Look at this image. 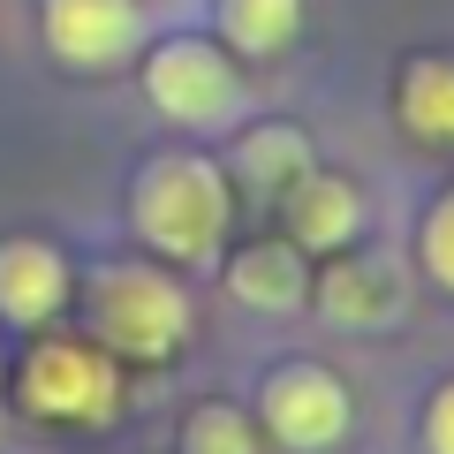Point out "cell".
<instances>
[{
    "label": "cell",
    "mask_w": 454,
    "mask_h": 454,
    "mask_svg": "<svg viewBox=\"0 0 454 454\" xmlns=\"http://www.w3.org/2000/svg\"><path fill=\"white\" fill-rule=\"evenodd\" d=\"M303 31V0H220V38L243 61H273Z\"/></svg>",
    "instance_id": "13"
},
{
    "label": "cell",
    "mask_w": 454,
    "mask_h": 454,
    "mask_svg": "<svg viewBox=\"0 0 454 454\" xmlns=\"http://www.w3.org/2000/svg\"><path fill=\"white\" fill-rule=\"evenodd\" d=\"M273 205H280V220H288L280 235H288L295 250H325V258H333V250H348L364 235V190L348 175H333V167H303Z\"/></svg>",
    "instance_id": "8"
},
{
    "label": "cell",
    "mask_w": 454,
    "mask_h": 454,
    "mask_svg": "<svg viewBox=\"0 0 454 454\" xmlns=\"http://www.w3.org/2000/svg\"><path fill=\"white\" fill-rule=\"evenodd\" d=\"M417 265H424L432 288L454 295V190H439L432 212H424V227H417Z\"/></svg>",
    "instance_id": "15"
},
{
    "label": "cell",
    "mask_w": 454,
    "mask_h": 454,
    "mask_svg": "<svg viewBox=\"0 0 454 454\" xmlns=\"http://www.w3.org/2000/svg\"><path fill=\"white\" fill-rule=\"evenodd\" d=\"M310 303H318L333 325H348V333H387V325L402 318L409 288H402V265L394 258L348 243V250H333L325 273H310Z\"/></svg>",
    "instance_id": "6"
},
{
    "label": "cell",
    "mask_w": 454,
    "mask_h": 454,
    "mask_svg": "<svg viewBox=\"0 0 454 454\" xmlns=\"http://www.w3.org/2000/svg\"><path fill=\"white\" fill-rule=\"evenodd\" d=\"M197 310L167 265H106L91 280V340L114 364H167L182 356Z\"/></svg>",
    "instance_id": "2"
},
{
    "label": "cell",
    "mask_w": 454,
    "mask_h": 454,
    "mask_svg": "<svg viewBox=\"0 0 454 454\" xmlns=\"http://www.w3.org/2000/svg\"><path fill=\"white\" fill-rule=\"evenodd\" d=\"M129 220L137 243L167 265H205L220 258L227 220H235V182H227L220 160L205 152H160V160L137 175L129 190Z\"/></svg>",
    "instance_id": "1"
},
{
    "label": "cell",
    "mask_w": 454,
    "mask_h": 454,
    "mask_svg": "<svg viewBox=\"0 0 454 454\" xmlns=\"http://www.w3.org/2000/svg\"><path fill=\"white\" fill-rule=\"evenodd\" d=\"M145 98L175 129H220L243 106V76H235L227 46H212V38H160L145 53Z\"/></svg>",
    "instance_id": "4"
},
{
    "label": "cell",
    "mask_w": 454,
    "mask_h": 454,
    "mask_svg": "<svg viewBox=\"0 0 454 454\" xmlns=\"http://www.w3.org/2000/svg\"><path fill=\"white\" fill-rule=\"evenodd\" d=\"M394 114H402V129L424 137V145H454V61H447V53H417V61H402Z\"/></svg>",
    "instance_id": "12"
},
{
    "label": "cell",
    "mask_w": 454,
    "mask_h": 454,
    "mask_svg": "<svg viewBox=\"0 0 454 454\" xmlns=\"http://www.w3.org/2000/svg\"><path fill=\"white\" fill-rule=\"evenodd\" d=\"M227 295L250 310H303L310 303V250H295L288 235H258L227 258Z\"/></svg>",
    "instance_id": "9"
},
{
    "label": "cell",
    "mask_w": 454,
    "mask_h": 454,
    "mask_svg": "<svg viewBox=\"0 0 454 454\" xmlns=\"http://www.w3.org/2000/svg\"><path fill=\"white\" fill-rule=\"evenodd\" d=\"M424 454H454V379L424 394Z\"/></svg>",
    "instance_id": "16"
},
{
    "label": "cell",
    "mask_w": 454,
    "mask_h": 454,
    "mask_svg": "<svg viewBox=\"0 0 454 454\" xmlns=\"http://www.w3.org/2000/svg\"><path fill=\"white\" fill-rule=\"evenodd\" d=\"M16 402L38 424H106L114 402H121V379H114V356L98 340L46 333L16 364Z\"/></svg>",
    "instance_id": "3"
},
{
    "label": "cell",
    "mask_w": 454,
    "mask_h": 454,
    "mask_svg": "<svg viewBox=\"0 0 454 454\" xmlns=\"http://www.w3.org/2000/svg\"><path fill=\"white\" fill-rule=\"evenodd\" d=\"M46 53L68 68H114L145 46V0H46Z\"/></svg>",
    "instance_id": "7"
},
{
    "label": "cell",
    "mask_w": 454,
    "mask_h": 454,
    "mask_svg": "<svg viewBox=\"0 0 454 454\" xmlns=\"http://www.w3.org/2000/svg\"><path fill=\"white\" fill-rule=\"evenodd\" d=\"M303 167H318V160H310V137L295 121H258V129H243L227 145V182H243L258 197H280Z\"/></svg>",
    "instance_id": "11"
},
{
    "label": "cell",
    "mask_w": 454,
    "mask_h": 454,
    "mask_svg": "<svg viewBox=\"0 0 454 454\" xmlns=\"http://www.w3.org/2000/svg\"><path fill=\"white\" fill-rule=\"evenodd\" d=\"M182 454H258V432H250L243 409L227 402H197L190 424H182Z\"/></svg>",
    "instance_id": "14"
},
{
    "label": "cell",
    "mask_w": 454,
    "mask_h": 454,
    "mask_svg": "<svg viewBox=\"0 0 454 454\" xmlns=\"http://www.w3.org/2000/svg\"><path fill=\"white\" fill-rule=\"evenodd\" d=\"M258 424L273 447L288 454H333L340 439L356 432V402H348V387H340L325 364L295 356V364H273L258 387Z\"/></svg>",
    "instance_id": "5"
},
{
    "label": "cell",
    "mask_w": 454,
    "mask_h": 454,
    "mask_svg": "<svg viewBox=\"0 0 454 454\" xmlns=\"http://www.w3.org/2000/svg\"><path fill=\"white\" fill-rule=\"evenodd\" d=\"M68 303V258L38 235L0 243V318L8 325H46Z\"/></svg>",
    "instance_id": "10"
}]
</instances>
